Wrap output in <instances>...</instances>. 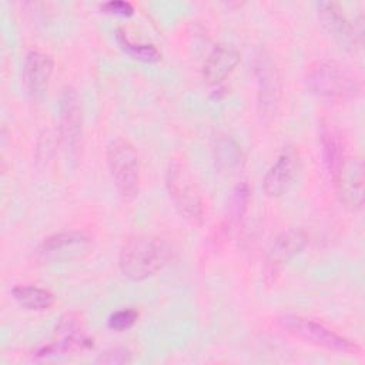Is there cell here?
<instances>
[{
    "instance_id": "1",
    "label": "cell",
    "mask_w": 365,
    "mask_h": 365,
    "mask_svg": "<svg viewBox=\"0 0 365 365\" xmlns=\"http://www.w3.org/2000/svg\"><path fill=\"white\" fill-rule=\"evenodd\" d=\"M173 252V245L163 237L137 235L123 245L118 265L125 278L138 282L161 271Z\"/></svg>"
},
{
    "instance_id": "2",
    "label": "cell",
    "mask_w": 365,
    "mask_h": 365,
    "mask_svg": "<svg viewBox=\"0 0 365 365\" xmlns=\"http://www.w3.org/2000/svg\"><path fill=\"white\" fill-rule=\"evenodd\" d=\"M305 84L314 96L331 103L349 101L359 93L356 76L332 60L312 63L305 73Z\"/></svg>"
},
{
    "instance_id": "3",
    "label": "cell",
    "mask_w": 365,
    "mask_h": 365,
    "mask_svg": "<svg viewBox=\"0 0 365 365\" xmlns=\"http://www.w3.org/2000/svg\"><path fill=\"white\" fill-rule=\"evenodd\" d=\"M165 187L177 211L192 225H201L204 220V204L195 180L188 167L173 160L165 171Z\"/></svg>"
},
{
    "instance_id": "4",
    "label": "cell",
    "mask_w": 365,
    "mask_h": 365,
    "mask_svg": "<svg viewBox=\"0 0 365 365\" xmlns=\"http://www.w3.org/2000/svg\"><path fill=\"white\" fill-rule=\"evenodd\" d=\"M107 164L124 202H131L140 190V160L134 145L124 138L113 140L107 147Z\"/></svg>"
},
{
    "instance_id": "5",
    "label": "cell",
    "mask_w": 365,
    "mask_h": 365,
    "mask_svg": "<svg viewBox=\"0 0 365 365\" xmlns=\"http://www.w3.org/2000/svg\"><path fill=\"white\" fill-rule=\"evenodd\" d=\"M278 324L289 334L315 346L345 355L361 354V346L355 341L329 329L324 324L314 319L287 314L278 318Z\"/></svg>"
},
{
    "instance_id": "6",
    "label": "cell",
    "mask_w": 365,
    "mask_h": 365,
    "mask_svg": "<svg viewBox=\"0 0 365 365\" xmlns=\"http://www.w3.org/2000/svg\"><path fill=\"white\" fill-rule=\"evenodd\" d=\"M93 248V238L83 231H61L44 238L36 250L44 262H66L81 258Z\"/></svg>"
},
{
    "instance_id": "7",
    "label": "cell",
    "mask_w": 365,
    "mask_h": 365,
    "mask_svg": "<svg viewBox=\"0 0 365 365\" xmlns=\"http://www.w3.org/2000/svg\"><path fill=\"white\" fill-rule=\"evenodd\" d=\"M308 244V235L302 230L289 228L275 237L267 251L264 262V277L267 282L275 281L278 272L297 257Z\"/></svg>"
},
{
    "instance_id": "8",
    "label": "cell",
    "mask_w": 365,
    "mask_h": 365,
    "mask_svg": "<svg viewBox=\"0 0 365 365\" xmlns=\"http://www.w3.org/2000/svg\"><path fill=\"white\" fill-rule=\"evenodd\" d=\"M317 13L324 30L345 50L354 51L362 38V34L356 30L345 16L341 6L335 1L317 3Z\"/></svg>"
},
{
    "instance_id": "9",
    "label": "cell",
    "mask_w": 365,
    "mask_h": 365,
    "mask_svg": "<svg viewBox=\"0 0 365 365\" xmlns=\"http://www.w3.org/2000/svg\"><path fill=\"white\" fill-rule=\"evenodd\" d=\"M58 113L61 141L70 153H77L83 134V114L78 94L70 86H66L61 91Z\"/></svg>"
},
{
    "instance_id": "10",
    "label": "cell",
    "mask_w": 365,
    "mask_h": 365,
    "mask_svg": "<svg viewBox=\"0 0 365 365\" xmlns=\"http://www.w3.org/2000/svg\"><path fill=\"white\" fill-rule=\"evenodd\" d=\"M301 170V157L294 147H285L264 175L262 187L267 195L279 197L295 182Z\"/></svg>"
},
{
    "instance_id": "11",
    "label": "cell",
    "mask_w": 365,
    "mask_h": 365,
    "mask_svg": "<svg viewBox=\"0 0 365 365\" xmlns=\"http://www.w3.org/2000/svg\"><path fill=\"white\" fill-rule=\"evenodd\" d=\"M54 61L50 54L40 50H30L23 61V84L33 100H40L48 87Z\"/></svg>"
},
{
    "instance_id": "12",
    "label": "cell",
    "mask_w": 365,
    "mask_h": 365,
    "mask_svg": "<svg viewBox=\"0 0 365 365\" xmlns=\"http://www.w3.org/2000/svg\"><path fill=\"white\" fill-rule=\"evenodd\" d=\"M341 201L355 210L364 205V163L361 158H346L334 178Z\"/></svg>"
},
{
    "instance_id": "13",
    "label": "cell",
    "mask_w": 365,
    "mask_h": 365,
    "mask_svg": "<svg viewBox=\"0 0 365 365\" xmlns=\"http://www.w3.org/2000/svg\"><path fill=\"white\" fill-rule=\"evenodd\" d=\"M255 74L258 81V108L262 117L272 115L278 103L279 80L272 60L261 51L255 60Z\"/></svg>"
},
{
    "instance_id": "14",
    "label": "cell",
    "mask_w": 365,
    "mask_h": 365,
    "mask_svg": "<svg viewBox=\"0 0 365 365\" xmlns=\"http://www.w3.org/2000/svg\"><path fill=\"white\" fill-rule=\"evenodd\" d=\"M319 140L322 145V155L324 163L332 177L338 174L342 164L346 160L345 155V144L342 134L339 128L335 125V123L327 117L321 118L319 121Z\"/></svg>"
},
{
    "instance_id": "15",
    "label": "cell",
    "mask_w": 365,
    "mask_h": 365,
    "mask_svg": "<svg viewBox=\"0 0 365 365\" xmlns=\"http://www.w3.org/2000/svg\"><path fill=\"white\" fill-rule=\"evenodd\" d=\"M240 63V53L227 44H217L202 64V78L207 84L221 83Z\"/></svg>"
},
{
    "instance_id": "16",
    "label": "cell",
    "mask_w": 365,
    "mask_h": 365,
    "mask_svg": "<svg viewBox=\"0 0 365 365\" xmlns=\"http://www.w3.org/2000/svg\"><path fill=\"white\" fill-rule=\"evenodd\" d=\"M212 153L217 168L224 174H235L245 164V154L241 145L228 134H220L215 137Z\"/></svg>"
},
{
    "instance_id": "17",
    "label": "cell",
    "mask_w": 365,
    "mask_h": 365,
    "mask_svg": "<svg viewBox=\"0 0 365 365\" xmlns=\"http://www.w3.org/2000/svg\"><path fill=\"white\" fill-rule=\"evenodd\" d=\"M11 295L20 307L29 311H46L54 304L53 292L37 285H16Z\"/></svg>"
},
{
    "instance_id": "18",
    "label": "cell",
    "mask_w": 365,
    "mask_h": 365,
    "mask_svg": "<svg viewBox=\"0 0 365 365\" xmlns=\"http://www.w3.org/2000/svg\"><path fill=\"white\" fill-rule=\"evenodd\" d=\"M115 40L123 51L131 56L135 60L145 61V63H157L161 60V51L150 43H135L130 40L124 30L118 29L115 31Z\"/></svg>"
},
{
    "instance_id": "19",
    "label": "cell",
    "mask_w": 365,
    "mask_h": 365,
    "mask_svg": "<svg viewBox=\"0 0 365 365\" xmlns=\"http://www.w3.org/2000/svg\"><path fill=\"white\" fill-rule=\"evenodd\" d=\"M250 200H251V188H250L247 181H242L241 184H238L234 188L231 200H230L228 215H227V220L224 222V232L225 234H228V231L231 230V227L234 224H238L241 221V218L244 217V214L248 210Z\"/></svg>"
},
{
    "instance_id": "20",
    "label": "cell",
    "mask_w": 365,
    "mask_h": 365,
    "mask_svg": "<svg viewBox=\"0 0 365 365\" xmlns=\"http://www.w3.org/2000/svg\"><path fill=\"white\" fill-rule=\"evenodd\" d=\"M138 319V311L133 309V308H124V309H118L115 312H113L108 317V328L117 332L121 331H127L130 329Z\"/></svg>"
},
{
    "instance_id": "21",
    "label": "cell",
    "mask_w": 365,
    "mask_h": 365,
    "mask_svg": "<svg viewBox=\"0 0 365 365\" xmlns=\"http://www.w3.org/2000/svg\"><path fill=\"white\" fill-rule=\"evenodd\" d=\"M131 361H133L131 352L127 348H121V346L110 348L103 354H100L98 358L96 359L97 364H104V365H124V364H130Z\"/></svg>"
},
{
    "instance_id": "22",
    "label": "cell",
    "mask_w": 365,
    "mask_h": 365,
    "mask_svg": "<svg viewBox=\"0 0 365 365\" xmlns=\"http://www.w3.org/2000/svg\"><path fill=\"white\" fill-rule=\"evenodd\" d=\"M100 9L107 14L121 16V17H130L134 13V7L131 3L124 0H111L100 4Z\"/></svg>"
}]
</instances>
